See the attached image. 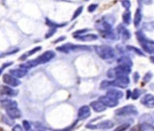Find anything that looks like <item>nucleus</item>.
<instances>
[{
    "label": "nucleus",
    "mask_w": 154,
    "mask_h": 131,
    "mask_svg": "<svg viewBox=\"0 0 154 131\" xmlns=\"http://www.w3.org/2000/svg\"><path fill=\"white\" fill-rule=\"evenodd\" d=\"M96 52L102 59H111L115 57L116 53L113 48L109 46H96Z\"/></svg>",
    "instance_id": "f257e3e1"
},
{
    "label": "nucleus",
    "mask_w": 154,
    "mask_h": 131,
    "mask_svg": "<svg viewBox=\"0 0 154 131\" xmlns=\"http://www.w3.org/2000/svg\"><path fill=\"white\" fill-rule=\"evenodd\" d=\"M136 36H137V39L139 40V42L141 43L143 49L148 52V53H152L154 51V42L150 40L149 39L146 38V36L142 32V31H137L136 32Z\"/></svg>",
    "instance_id": "f03ea898"
},
{
    "label": "nucleus",
    "mask_w": 154,
    "mask_h": 131,
    "mask_svg": "<svg viewBox=\"0 0 154 131\" xmlns=\"http://www.w3.org/2000/svg\"><path fill=\"white\" fill-rule=\"evenodd\" d=\"M116 114L117 116H133V115H137L138 112L134 105H126L118 109L116 112Z\"/></svg>",
    "instance_id": "7ed1b4c3"
},
{
    "label": "nucleus",
    "mask_w": 154,
    "mask_h": 131,
    "mask_svg": "<svg viewBox=\"0 0 154 131\" xmlns=\"http://www.w3.org/2000/svg\"><path fill=\"white\" fill-rule=\"evenodd\" d=\"M54 57H55L54 51H52V50H48V51H45L42 55L39 56V57L36 58V61H37L38 65H40V64H44V63H47V62L51 61Z\"/></svg>",
    "instance_id": "20e7f679"
},
{
    "label": "nucleus",
    "mask_w": 154,
    "mask_h": 131,
    "mask_svg": "<svg viewBox=\"0 0 154 131\" xmlns=\"http://www.w3.org/2000/svg\"><path fill=\"white\" fill-rule=\"evenodd\" d=\"M3 81L4 83H5L7 85L13 86V87H16L18 85H20L21 82L19 79L14 77L13 76H11L10 74H5L3 76Z\"/></svg>",
    "instance_id": "39448f33"
},
{
    "label": "nucleus",
    "mask_w": 154,
    "mask_h": 131,
    "mask_svg": "<svg viewBox=\"0 0 154 131\" xmlns=\"http://www.w3.org/2000/svg\"><path fill=\"white\" fill-rule=\"evenodd\" d=\"M113 126H114L113 121H102V122H100V123H98V124H97L95 126L88 124V125H87V128L88 129H91V130H96V129L109 130V129L113 128Z\"/></svg>",
    "instance_id": "423d86ee"
},
{
    "label": "nucleus",
    "mask_w": 154,
    "mask_h": 131,
    "mask_svg": "<svg viewBox=\"0 0 154 131\" xmlns=\"http://www.w3.org/2000/svg\"><path fill=\"white\" fill-rule=\"evenodd\" d=\"M113 86H117L120 88H126V86L129 85L130 80L128 76H123V77H118L116 78V80L111 81Z\"/></svg>",
    "instance_id": "0eeeda50"
},
{
    "label": "nucleus",
    "mask_w": 154,
    "mask_h": 131,
    "mask_svg": "<svg viewBox=\"0 0 154 131\" xmlns=\"http://www.w3.org/2000/svg\"><path fill=\"white\" fill-rule=\"evenodd\" d=\"M99 102H101L106 107H116L118 104V101L116 99H113L109 96H101L98 100Z\"/></svg>",
    "instance_id": "6e6552de"
},
{
    "label": "nucleus",
    "mask_w": 154,
    "mask_h": 131,
    "mask_svg": "<svg viewBox=\"0 0 154 131\" xmlns=\"http://www.w3.org/2000/svg\"><path fill=\"white\" fill-rule=\"evenodd\" d=\"M90 116V108L87 105L82 106L78 112V118L79 120H85Z\"/></svg>",
    "instance_id": "1a4fd4ad"
},
{
    "label": "nucleus",
    "mask_w": 154,
    "mask_h": 131,
    "mask_svg": "<svg viewBox=\"0 0 154 131\" xmlns=\"http://www.w3.org/2000/svg\"><path fill=\"white\" fill-rule=\"evenodd\" d=\"M141 103L149 108H154V96L152 94H146L141 99Z\"/></svg>",
    "instance_id": "9d476101"
},
{
    "label": "nucleus",
    "mask_w": 154,
    "mask_h": 131,
    "mask_svg": "<svg viewBox=\"0 0 154 131\" xmlns=\"http://www.w3.org/2000/svg\"><path fill=\"white\" fill-rule=\"evenodd\" d=\"M0 94L5 96H14L18 94V91L14 90L8 86H5V85H1L0 86Z\"/></svg>",
    "instance_id": "9b49d317"
},
{
    "label": "nucleus",
    "mask_w": 154,
    "mask_h": 131,
    "mask_svg": "<svg viewBox=\"0 0 154 131\" xmlns=\"http://www.w3.org/2000/svg\"><path fill=\"white\" fill-rule=\"evenodd\" d=\"M6 114L9 118L14 120V119H19L22 117V113L21 112L17 109V107L15 108H10V109H6Z\"/></svg>",
    "instance_id": "f8f14e48"
},
{
    "label": "nucleus",
    "mask_w": 154,
    "mask_h": 131,
    "mask_svg": "<svg viewBox=\"0 0 154 131\" xmlns=\"http://www.w3.org/2000/svg\"><path fill=\"white\" fill-rule=\"evenodd\" d=\"M9 74L11 76H13L15 78H22L23 76H25L27 75V71L22 68H17V69H11L9 71Z\"/></svg>",
    "instance_id": "ddd939ff"
},
{
    "label": "nucleus",
    "mask_w": 154,
    "mask_h": 131,
    "mask_svg": "<svg viewBox=\"0 0 154 131\" xmlns=\"http://www.w3.org/2000/svg\"><path fill=\"white\" fill-rule=\"evenodd\" d=\"M91 107L92 109L96 112H105L106 107L99 101H95V102H92L91 103Z\"/></svg>",
    "instance_id": "4468645a"
},
{
    "label": "nucleus",
    "mask_w": 154,
    "mask_h": 131,
    "mask_svg": "<svg viewBox=\"0 0 154 131\" xmlns=\"http://www.w3.org/2000/svg\"><path fill=\"white\" fill-rule=\"evenodd\" d=\"M123 95H124V94L121 91L116 90V89H111V90L107 91V93H106V96H109L117 101H118V99H121L123 97Z\"/></svg>",
    "instance_id": "2eb2a0df"
},
{
    "label": "nucleus",
    "mask_w": 154,
    "mask_h": 131,
    "mask_svg": "<svg viewBox=\"0 0 154 131\" xmlns=\"http://www.w3.org/2000/svg\"><path fill=\"white\" fill-rule=\"evenodd\" d=\"M75 38H77L79 40L82 41H91V40H95L97 39V36L96 34H87V35H76L74 36Z\"/></svg>",
    "instance_id": "dca6fc26"
},
{
    "label": "nucleus",
    "mask_w": 154,
    "mask_h": 131,
    "mask_svg": "<svg viewBox=\"0 0 154 131\" xmlns=\"http://www.w3.org/2000/svg\"><path fill=\"white\" fill-rule=\"evenodd\" d=\"M36 66H38V63H37L36 59H32V60H29V61H27V62H25V63L21 64V65H20V67H21L22 69H24V70L27 71L28 69H30V68H32V67H36Z\"/></svg>",
    "instance_id": "f3484780"
},
{
    "label": "nucleus",
    "mask_w": 154,
    "mask_h": 131,
    "mask_svg": "<svg viewBox=\"0 0 154 131\" xmlns=\"http://www.w3.org/2000/svg\"><path fill=\"white\" fill-rule=\"evenodd\" d=\"M117 62H118L119 66L127 67H130V68H131V67L133 66L132 60H131L129 58H127V57H122V58H120L118 59Z\"/></svg>",
    "instance_id": "a211bd4d"
},
{
    "label": "nucleus",
    "mask_w": 154,
    "mask_h": 131,
    "mask_svg": "<svg viewBox=\"0 0 154 131\" xmlns=\"http://www.w3.org/2000/svg\"><path fill=\"white\" fill-rule=\"evenodd\" d=\"M141 21H142V12H141V9L138 8L135 12V14H134V25L137 27L139 26V24L141 23Z\"/></svg>",
    "instance_id": "6ab92c4d"
},
{
    "label": "nucleus",
    "mask_w": 154,
    "mask_h": 131,
    "mask_svg": "<svg viewBox=\"0 0 154 131\" xmlns=\"http://www.w3.org/2000/svg\"><path fill=\"white\" fill-rule=\"evenodd\" d=\"M2 106L5 109H10V108H15L17 107V103L14 101H11V100H6L5 102L2 103Z\"/></svg>",
    "instance_id": "aec40b11"
},
{
    "label": "nucleus",
    "mask_w": 154,
    "mask_h": 131,
    "mask_svg": "<svg viewBox=\"0 0 154 131\" xmlns=\"http://www.w3.org/2000/svg\"><path fill=\"white\" fill-rule=\"evenodd\" d=\"M42 49V48L41 47H36V48H34V49H32V50H30V51H28V52H26L23 56H22V57H20V60H24L27 57H29V56H32V55H33L34 53H36V52H38V51H40Z\"/></svg>",
    "instance_id": "412c9836"
},
{
    "label": "nucleus",
    "mask_w": 154,
    "mask_h": 131,
    "mask_svg": "<svg viewBox=\"0 0 154 131\" xmlns=\"http://www.w3.org/2000/svg\"><path fill=\"white\" fill-rule=\"evenodd\" d=\"M123 21L125 24H130L131 23V13L129 10H126L124 14H123Z\"/></svg>",
    "instance_id": "4be33fe9"
},
{
    "label": "nucleus",
    "mask_w": 154,
    "mask_h": 131,
    "mask_svg": "<svg viewBox=\"0 0 154 131\" xmlns=\"http://www.w3.org/2000/svg\"><path fill=\"white\" fill-rule=\"evenodd\" d=\"M126 49H129V50H131V51L135 52V53H136V54H138V55L144 56V54H143L140 49H136V48H134V47H133V46H126Z\"/></svg>",
    "instance_id": "5701e85b"
},
{
    "label": "nucleus",
    "mask_w": 154,
    "mask_h": 131,
    "mask_svg": "<svg viewBox=\"0 0 154 131\" xmlns=\"http://www.w3.org/2000/svg\"><path fill=\"white\" fill-rule=\"evenodd\" d=\"M56 49L58 51H60V52H63V53H66V54H68L69 52V49L67 47V45H63V46H60V47H57Z\"/></svg>",
    "instance_id": "b1692460"
},
{
    "label": "nucleus",
    "mask_w": 154,
    "mask_h": 131,
    "mask_svg": "<svg viewBox=\"0 0 154 131\" xmlns=\"http://www.w3.org/2000/svg\"><path fill=\"white\" fill-rule=\"evenodd\" d=\"M122 37H123L124 40H128V39H130V38H131V33H130V31H129L128 30L125 29V30L122 31Z\"/></svg>",
    "instance_id": "393cba45"
},
{
    "label": "nucleus",
    "mask_w": 154,
    "mask_h": 131,
    "mask_svg": "<svg viewBox=\"0 0 154 131\" xmlns=\"http://www.w3.org/2000/svg\"><path fill=\"white\" fill-rule=\"evenodd\" d=\"M141 94H142V92L139 89H134V92H133V94H132V98L134 100H136V99H138L140 97Z\"/></svg>",
    "instance_id": "a878e982"
},
{
    "label": "nucleus",
    "mask_w": 154,
    "mask_h": 131,
    "mask_svg": "<svg viewBox=\"0 0 154 131\" xmlns=\"http://www.w3.org/2000/svg\"><path fill=\"white\" fill-rule=\"evenodd\" d=\"M142 131H154V127L149 124L142 125Z\"/></svg>",
    "instance_id": "bb28decb"
},
{
    "label": "nucleus",
    "mask_w": 154,
    "mask_h": 131,
    "mask_svg": "<svg viewBox=\"0 0 154 131\" xmlns=\"http://www.w3.org/2000/svg\"><path fill=\"white\" fill-rule=\"evenodd\" d=\"M129 127H130V125H129L128 123H126V124H123V125L119 126L117 129H116L114 131H125L126 130H128V129H129Z\"/></svg>",
    "instance_id": "cd10ccee"
},
{
    "label": "nucleus",
    "mask_w": 154,
    "mask_h": 131,
    "mask_svg": "<svg viewBox=\"0 0 154 131\" xmlns=\"http://www.w3.org/2000/svg\"><path fill=\"white\" fill-rule=\"evenodd\" d=\"M112 86V83L111 82H108V81H103L100 85V88L101 89H106V88H108Z\"/></svg>",
    "instance_id": "c85d7f7f"
},
{
    "label": "nucleus",
    "mask_w": 154,
    "mask_h": 131,
    "mask_svg": "<svg viewBox=\"0 0 154 131\" xmlns=\"http://www.w3.org/2000/svg\"><path fill=\"white\" fill-rule=\"evenodd\" d=\"M82 10H83V6H80V7H79L77 10H76V12L74 13V14H73V16H72V20H74V19H76L81 13H82Z\"/></svg>",
    "instance_id": "c756f323"
},
{
    "label": "nucleus",
    "mask_w": 154,
    "mask_h": 131,
    "mask_svg": "<svg viewBox=\"0 0 154 131\" xmlns=\"http://www.w3.org/2000/svg\"><path fill=\"white\" fill-rule=\"evenodd\" d=\"M23 126L24 128L25 131H31L32 130V127H31V124L27 121H23Z\"/></svg>",
    "instance_id": "7c9ffc66"
},
{
    "label": "nucleus",
    "mask_w": 154,
    "mask_h": 131,
    "mask_svg": "<svg viewBox=\"0 0 154 131\" xmlns=\"http://www.w3.org/2000/svg\"><path fill=\"white\" fill-rule=\"evenodd\" d=\"M152 74L151 72L147 73V74L145 75V76L143 77V82H144V83H147V82H149V81L152 79Z\"/></svg>",
    "instance_id": "2f4dec72"
},
{
    "label": "nucleus",
    "mask_w": 154,
    "mask_h": 131,
    "mask_svg": "<svg viewBox=\"0 0 154 131\" xmlns=\"http://www.w3.org/2000/svg\"><path fill=\"white\" fill-rule=\"evenodd\" d=\"M57 31V28H51V29L48 31V33L46 34V36H45V37H46L47 39H48V38H50V37H51V36L55 33V31Z\"/></svg>",
    "instance_id": "473e14b6"
},
{
    "label": "nucleus",
    "mask_w": 154,
    "mask_h": 131,
    "mask_svg": "<svg viewBox=\"0 0 154 131\" xmlns=\"http://www.w3.org/2000/svg\"><path fill=\"white\" fill-rule=\"evenodd\" d=\"M97 8V4H91L88 6V12L92 13V12H94Z\"/></svg>",
    "instance_id": "72a5a7b5"
},
{
    "label": "nucleus",
    "mask_w": 154,
    "mask_h": 131,
    "mask_svg": "<svg viewBox=\"0 0 154 131\" xmlns=\"http://www.w3.org/2000/svg\"><path fill=\"white\" fill-rule=\"evenodd\" d=\"M122 4H123V5L126 8V10H129V8H130V6H131L130 1H122Z\"/></svg>",
    "instance_id": "f704fd0d"
},
{
    "label": "nucleus",
    "mask_w": 154,
    "mask_h": 131,
    "mask_svg": "<svg viewBox=\"0 0 154 131\" xmlns=\"http://www.w3.org/2000/svg\"><path fill=\"white\" fill-rule=\"evenodd\" d=\"M130 131H142V125H136V126H134Z\"/></svg>",
    "instance_id": "c9c22d12"
},
{
    "label": "nucleus",
    "mask_w": 154,
    "mask_h": 131,
    "mask_svg": "<svg viewBox=\"0 0 154 131\" xmlns=\"http://www.w3.org/2000/svg\"><path fill=\"white\" fill-rule=\"evenodd\" d=\"M12 131H23V129H22V127H21L20 125H15V126L13 128Z\"/></svg>",
    "instance_id": "e433bc0d"
},
{
    "label": "nucleus",
    "mask_w": 154,
    "mask_h": 131,
    "mask_svg": "<svg viewBox=\"0 0 154 131\" xmlns=\"http://www.w3.org/2000/svg\"><path fill=\"white\" fill-rule=\"evenodd\" d=\"M65 39H66V37H65V36H62V37H60V38H59V39H58L57 40H55V41H54V43H57V42H60V41H62V40H65Z\"/></svg>",
    "instance_id": "4c0bfd02"
},
{
    "label": "nucleus",
    "mask_w": 154,
    "mask_h": 131,
    "mask_svg": "<svg viewBox=\"0 0 154 131\" xmlns=\"http://www.w3.org/2000/svg\"><path fill=\"white\" fill-rule=\"evenodd\" d=\"M10 65H12V63H11V62H10V63H5V64L3 65V67H2V69H4L5 67H9Z\"/></svg>",
    "instance_id": "58836bf2"
},
{
    "label": "nucleus",
    "mask_w": 154,
    "mask_h": 131,
    "mask_svg": "<svg viewBox=\"0 0 154 131\" xmlns=\"http://www.w3.org/2000/svg\"><path fill=\"white\" fill-rule=\"evenodd\" d=\"M134 77H135L134 81L136 82V81H137V79H138V77H139V76H138V73H135V74H134Z\"/></svg>",
    "instance_id": "ea45409f"
},
{
    "label": "nucleus",
    "mask_w": 154,
    "mask_h": 131,
    "mask_svg": "<svg viewBox=\"0 0 154 131\" xmlns=\"http://www.w3.org/2000/svg\"><path fill=\"white\" fill-rule=\"evenodd\" d=\"M151 60H152V62L154 63V57H152V58H151Z\"/></svg>",
    "instance_id": "a19ab883"
},
{
    "label": "nucleus",
    "mask_w": 154,
    "mask_h": 131,
    "mask_svg": "<svg viewBox=\"0 0 154 131\" xmlns=\"http://www.w3.org/2000/svg\"><path fill=\"white\" fill-rule=\"evenodd\" d=\"M38 131H44L43 130H38Z\"/></svg>",
    "instance_id": "79ce46f5"
},
{
    "label": "nucleus",
    "mask_w": 154,
    "mask_h": 131,
    "mask_svg": "<svg viewBox=\"0 0 154 131\" xmlns=\"http://www.w3.org/2000/svg\"><path fill=\"white\" fill-rule=\"evenodd\" d=\"M1 72H2V69H0V74H1Z\"/></svg>",
    "instance_id": "37998d69"
}]
</instances>
